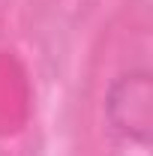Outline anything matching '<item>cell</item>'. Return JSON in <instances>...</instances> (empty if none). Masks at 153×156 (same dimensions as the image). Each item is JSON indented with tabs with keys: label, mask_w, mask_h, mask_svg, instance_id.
<instances>
[{
	"label": "cell",
	"mask_w": 153,
	"mask_h": 156,
	"mask_svg": "<svg viewBox=\"0 0 153 156\" xmlns=\"http://www.w3.org/2000/svg\"><path fill=\"white\" fill-rule=\"evenodd\" d=\"M102 114L117 138L150 147L153 141V72L147 66H129L117 72L105 87Z\"/></svg>",
	"instance_id": "1"
}]
</instances>
